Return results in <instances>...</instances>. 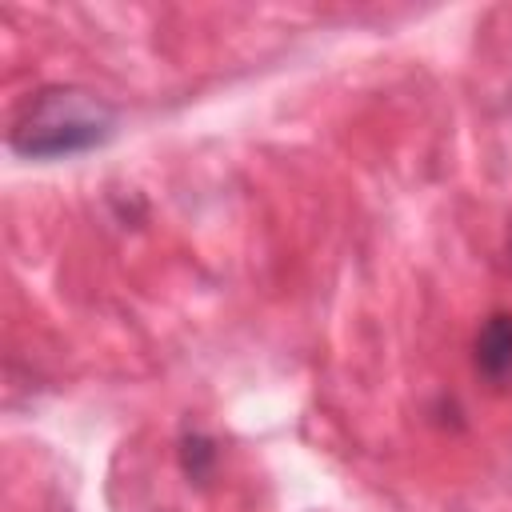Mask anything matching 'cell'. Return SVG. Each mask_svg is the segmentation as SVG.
I'll use <instances>...</instances> for the list:
<instances>
[{
	"label": "cell",
	"mask_w": 512,
	"mask_h": 512,
	"mask_svg": "<svg viewBox=\"0 0 512 512\" xmlns=\"http://www.w3.org/2000/svg\"><path fill=\"white\" fill-rule=\"evenodd\" d=\"M116 132V108L88 88L52 84L20 104L8 128L12 152L28 160H60L100 148Z\"/></svg>",
	"instance_id": "6da1fadb"
},
{
	"label": "cell",
	"mask_w": 512,
	"mask_h": 512,
	"mask_svg": "<svg viewBox=\"0 0 512 512\" xmlns=\"http://www.w3.org/2000/svg\"><path fill=\"white\" fill-rule=\"evenodd\" d=\"M476 372L492 384H504L512 376V312H492L472 344Z\"/></svg>",
	"instance_id": "7a4b0ae2"
},
{
	"label": "cell",
	"mask_w": 512,
	"mask_h": 512,
	"mask_svg": "<svg viewBox=\"0 0 512 512\" xmlns=\"http://www.w3.org/2000/svg\"><path fill=\"white\" fill-rule=\"evenodd\" d=\"M180 460H184V472H188L192 480H204V476L212 472V464H216V448H212L208 436L188 432V436L180 440Z\"/></svg>",
	"instance_id": "3957f363"
},
{
	"label": "cell",
	"mask_w": 512,
	"mask_h": 512,
	"mask_svg": "<svg viewBox=\"0 0 512 512\" xmlns=\"http://www.w3.org/2000/svg\"><path fill=\"white\" fill-rule=\"evenodd\" d=\"M508 248H512V236H508Z\"/></svg>",
	"instance_id": "277c9868"
}]
</instances>
